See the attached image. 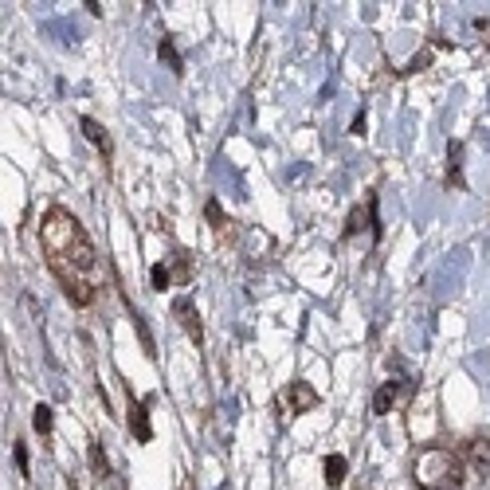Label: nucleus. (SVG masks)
I'll use <instances>...</instances> for the list:
<instances>
[{
	"label": "nucleus",
	"mask_w": 490,
	"mask_h": 490,
	"mask_svg": "<svg viewBox=\"0 0 490 490\" xmlns=\"http://www.w3.org/2000/svg\"><path fill=\"white\" fill-rule=\"evenodd\" d=\"M39 244L48 255V267L63 286L71 306H90L102 291V259H98L90 235L67 208H48L39 220Z\"/></svg>",
	"instance_id": "1"
},
{
	"label": "nucleus",
	"mask_w": 490,
	"mask_h": 490,
	"mask_svg": "<svg viewBox=\"0 0 490 490\" xmlns=\"http://www.w3.org/2000/svg\"><path fill=\"white\" fill-rule=\"evenodd\" d=\"M412 478H416V490H463V455L428 443L412 459Z\"/></svg>",
	"instance_id": "2"
},
{
	"label": "nucleus",
	"mask_w": 490,
	"mask_h": 490,
	"mask_svg": "<svg viewBox=\"0 0 490 490\" xmlns=\"http://www.w3.org/2000/svg\"><path fill=\"white\" fill-rule=\"evenodd\" d=\"M412 396H416V380H412V377L384 380V384L373 392V412H377V416H389L392 408H404Z\"/></svg>",
	"instance_id": "3"
},
{
	"label": "nucleus",
	"mask_w": 490,
	"mask_h": 490,
	"mask_svg": "<svg viewBox=\"0 0 490 490\" xmlns=\"http://www.w3.org/2000/svg\"><path fill=\"white\" fill-rule=\"evenodd\" d=\"M318 392H314V384H306V380H294V384H286V389L279 392V412L282 420H294V416H302V412H310V408H318Z\"/></svg>",
	"instance_id": "4"
},
{
	"label": "nucleus",
	"mask_w": 490,
	"mask_h": 490,
	"mask_svg": "<svg viewBox=\"0 0 490 490\" xmlns=\"http://www.w3.org/2000/svg\"><path fill=\"white\" fill-rule=\"evenodd\" d=\"M173 318L181 322L184 333H188L196 345H204V326H200V314H196V306H193L188 294H177V298H173Z\"/></svg>",
	"instance_id": "5"
},
{
	"label": "nucleus",
	"mask_w": 490,
	"mask_h": 490,
	"mask_svg": "<svg viewBox=\"0 0 490 490\" xmlns=\"http://www.w3.org/2000/svg\"><path fill=\"white\" fill-rule=\"evenodd\" d=\"M130 431H134L137 443L153 440V424H149V400H134L130 396Z\"/></svg>",
	"instance_id": "6"
},
{
	"label": "nucleus",
	"mask_w": 490,
	"mask_h": 490,
	"mask_svg": "<svg viewBox=\"0 0 490 490\" xmlns=\"http://www.w3.org/2000/svg\"><path fill=\"white\" fill-rule=\"evenodd\" d=\"M79 126H83L86 141H90V146H95L98 153H102V161L110 165V161H114V141H110V134H106V126H102V122H95V118H83Z\"/></svg>",
	"instance_id": "7"
},
{
	"label": "nucleus",
	"mask_w": 490,
	"mask_h": 490,
	"mask_svg": "<svg viewBox=\"0 0 490 490\" xmlns=\"http://www.w3.org/2000/svg\"><path fill=\"white\" fill-rule=\"evenodd\" d=\"M463 459L471 467H478V471H490V440L487 435H471L463 443Z\"/></svg>",
	"instance_id": "8"
},
{
	"label": "nucleus",
	"mask_w": 490,
	"mask_h": 490,
	"mask_svg": "<svg viewBox=\"0 0 490 490\" xmlns=\"http://www.w3.org/2000/svg\"><path fill=\"white\" fill-rule=\"evenodd\" d=\"M373 208H377V193H369V200H365V204L349 212V220H345V239L361 232V224H365V216H373Z\"/></svg>",
	"instance_id": "9"
},
{
	"label": "nucleus",
	"mask_w": 490,
	"mask_h": 490,
	"mask_svg": "<svg viewBox=\"0 0 490 490\" xmlns=\"http://www.w3.org/2000/svg\"><path fill=\"white\" fill-rule=\"evenodd\" d=\"M345 471H349V463H345V455H326V482H330L333 490L345 482Z\"/></svg>",
	"instance_id": "10"
},
{
	"label": "nucleus",
	"mask_w": 490,
	"mask_h": 490,
	"mask_svg": "<svg viewBox=\"0 0 490 490\" xmlns=\"http://www.w3.org/2000/svg\"><path fill=\"white\" fill-rule=\"evenodd\" d=\"M86 459H90V471H95L98 478H110V459H106V451H102V443H90L86 447Z\"/></svg>",
	"instance_id": "11"
},
{
	"label": "nucleus",
	"mask_w": 490,
	"mask_h": 490,
	"mask_svg": "<svg viewBox=\"0 0 490 490\" xmlns=\"http://www.w3.org/2000/svg\"><path fill=\"white\" fill-rule=\"evenodd\" d=\"M459 157H463V141H451V165H447V184L451 188H463V165H459Z\"/></svg>",
	"instance_id": "12"
},
{
	"label": "nucleus",
	"mask_w": 490,
	"mask_h": 490,
	"mask_svg": "<svg viewBox=\"0 0 490 490\" xmlns=\"http://www.w3.org/2000/svg\"><path fill=\"white\" fill-rule=\"evenodd\" d=\"M130 318H134V330H137V337H141V349H146V357L153 361L157 357V345H153V337H149V326H146V318L137 314L134 306H130Z\"/></svg>",
	"instance_id": "13"
},
{
	"label": "nucleus",
	"mask_w": 490,
	"mask_h": 490,
	"mask_svg": "<svg viewBox=\"0 0 490 490\" xmlns=\"http://www.w3.org/2000/svg\"><path fill=\"white\" fill-rule=\"evenodd\" d=\"M169 271H173V282H193V259L184 255V251H177Z\"/></svg>",
	"instance_id": "14"
},
{
	"label": "nucleus",
	"mask_w": 490,
	"mask_h": 490,
	"mask_svg": "<svg viewBox=\"0 0 490 490\" xmlns=\"http://www.w3.org/2000/svg\"><path fill=\"white\" fill-rule=\"evenodd\" d=\"M149 282H153V291H169V286H173L169 263H153V271H149Z\"/></svg>",
	"instance_id": "15"
},
{
	"label": "nucleus",
	"mask_w": 490,
	"mask_h": 490,
	"mask_svg": "<svg viewBox=\"0 0 490 490\" xmlns=\"http://www.w3.org/2000/svg\"><path fill=\"white\" fill-rule=\"evenodd\" d=\"M161 59L173 67V75H184V63H181V55H177V48H173V39H169V36L161 39Z\"/></svg>",
	"instance_id": "16"
},
{
	"label": "nucleus",
	"mask_w": 490,
	"mask_h": 490,
	"mask_svg": "<svg viewBox=\"0 0 490 490\" xmlns=\"http://www.w3.org/2000/svg\"><path fill=\"white\" fill-rule=\"evenodd\" d=\"M32 428H36L39 435H51V408L48 404H36V412H32Z\"/></svg>",
	"instance_id": "17"
},
{
	"label": "nucleus",
	"mask_w": 490,
	"mask_h": 490,
	"mask_svg": "<svg viewBox=\"0 0 490 490\" xmlns=\"http://www.w3.org/2000/svg\"><path fill=\"white\" fill-rule=\"evenodd\" d=\"M204 216L212 220V228H216V232H228V228H232V224L224 220V212H220V204H216V200H208V208H204Z\"/></svg>",
	"instance_id": "18"
},
{
	"label": "nucleus",
	"mask_w": 490,
	"mask_h": 490,
	"mask_svg": "<svg viewBox=\"0 0 490 490\" xmlns=\"http://www.w3.org/2000/svg\"><path fill=\"white\" fill-rule=\"evenodd\" d=\"M16 467H20V475L28 478V447L24 443H16Z\"/></svg>",
	"instance_id": "19"
}]
</instances>
